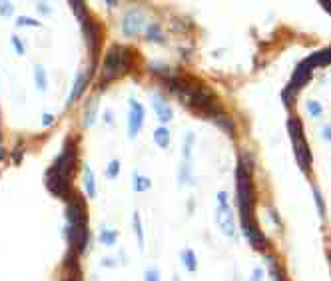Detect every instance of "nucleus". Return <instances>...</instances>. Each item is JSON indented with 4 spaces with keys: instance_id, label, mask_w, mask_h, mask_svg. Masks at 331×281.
<instances>
[{
    "instance_id": "nucleus-1",
    "label": "nucleus",
    "mask_w": 331,
    "mask_h": 281,
    "mask_svg": "<svg viewBox=\"0 0 331 281\" xmlns=\"http://www.w3.org/2000/svg\"><path fill=\"white\" fill-rule=\"evenodd\" d=\"M252 160L250 155H239L235 179H237V205H239V217H242V228L244 231L257 226L254 217L255 207V192H254V181H252Z\"/></svg>"
},
{
    "instance_id": "nucleus-2",
    "label": "nucleus",
    "mask_w": 331,
    "mask_h": 281,
    "mask_svg": "<svg viewBox=\"0 0 331 281\" xmlns=\"http://www.w3.org/2000/svg\"><path fill=\"white\" fill-rule=\"evenodd\" d=\"M287 132H289V138L293 142V152H295V158L299 162V168H302L306 174H309L311 172V152H309V144L304 136L302 120L291 116L287 120Z\"/></svg>"
},
{
    "instance_id": "nucleus-3",
    "label": "nucleus",
    "mask_w": 331,
    "mask_h": 281,
    "mask_svg": "<svg viewBox=\"0 0 331 281\" xmlns=\"http://www.w3.org/2000/svg\"><path fill=\"white\" fill-rule=\"evenodd\" d=\"M76 168V140L74 138H68L64 142V148H62V153L58 155L52 164V170L56 174H60L62 178L70 179L72 178V172Z\"/></svg>"
},
{
    "instance_id": "nucleus-4",
    "label": "nucleus",
    "mask_w": 331,
    "mask_h": 281,
    "mask_svg": "<svg viewBox=\"0 0 331 281\" xmlns=\"http://www.w3.org/2000/svg\"><path fill=\"white\" fill-rule=\"evenodd\" d=\"M216 220L220 230L228 235V237H235V224H233V211L228 204V194L220 192L218 194V211H216Z\"/></svg>"
},
{
    "instance_id": "nucleus-5",
    "label": "nucleus",
    "mask_w": 331,
    "mask_h": 281,
    "mask_svg": "<svg viewBox=\"0 0 331 281\" xmlns=\"http://www.w3.org/2000/svg\"><path fill=\"white\" fill-rule=\"evenodd\" d=\"M126 48L122 46H112L108 52H106V58H104V78L106 80H112L114 76H118L120 72L124 70V64H126Z\"/></svg>"
},
{
    "instance_id": "nucleus-6",
    "label": "nucleus",
    "mask_w": 331,
    "mask_h": 281,
    "mask_svg": "<svg viewBox=\"0 0 331 281\" xmlns=\"http://www.w3.org/2000/svg\"><path fill=\"white\" fill-rule=\"evenodd\" d=\"M311 66L307 64V62L304 60L302 64H299L297 68H295V72H293V76H291V82H289V86L283 90V96H287L289 94V100H287V104H293L295 102V96H297V92L302 90L304 86H306V82L309 80V76H311Z\"/></svg>"
},
{
    "instance_id": "nucleus-7",
    "label": "nucleus",
    "mask_w": 331,
    "mask_h": 281,
    "mask_svg": "<svg viewBox=\"0 0 331 281\" xmlns=\"http://www.w3.org/2000/svg\"><path fill=\"white\" fill-rule=\"evenodd\" d=\"M144 118H146V110L144 106L138 102V100H130V114H128V136L134 140L142 128L144 124Z\"/></svg>"
},
{
    "instance_id": "nucleus-8",
    "label": "nucleus",
    "mask_w": 331,
    "mask_h": 281,
    "mask_svg": "<svg viewBox=\"0 0 331 281\" xmlns=\"http://www.w3.org/2000/svg\"><path fill=\"white\" fill-rule=\"evenodd\" d=\"M44 181H46V187L48 190L56 196V198H66V194H68V185H70V179H66V178H62L60 174H56L52 168L46 172V176H44Z\"/></svg>"
},
{
    "instance_id": "nucleus-9",
    "label": "nucleus",
    "mask_w": 331,
    "mask_h": 281,
    "mask_svg": "<svg viewBox=\"0 0 331 281\" xmlns=\"http://www.w3.org/2000/svg\"><path fill=\"white\" fill-rule=\"evenodd\" d=\"M64 215H66L68 226H82V224H86V205H84V202H80L76 198H70Z\"/></svg>"
},
{
    "instance_id": "nucleus-10",
    "label": "nucleus",
    "mask_w": 331,
    "mask_h": 281,
    "mask_svg": "<svg viewBox=\"0 0 331 281\" xmlns=\"http://www.w3.org/2000/svg\"><path fill=\"white\" fill-rule=\"evenodd\" d=\"M142 28H144V14L140 10H130L122 20V34L136 36Z\"/></svg>"
},
{
    "instance_id": "nucleus-11",
    "label": "nucleus",
    "mask_w": 331,
    "mask_h": 281,
    "mask_svg": "<svg viewBox=\"0 0 331 281\" xmlns=\"http://www.w3.org/2000/svg\"><path fill=\"white\" fill-rule=\"evenodd\" d=\"M152 106H154V110H156V116H158V120L162 122V124H168L172 118H174V110H172V106L160 96V94H154L152 96Z\"/></svg>"
},
{
    "instance_id": "nucleus-12",
    "label": "nucleus",
    "mask_w": 331,
    "mask_h": 281,
    "mask_svg": "<svg viewBox=\"0 0 331 281\" xmlns=\"http://www.w3.org/2000/svg\"><path fill=\"white\" fill-rule=\"evenodd\" d=\"M205 118H212V120L218 124V126H220L222 130H226L228 134H233V128H235V126H233V122H231V118H229V116H228V114H226L220 106H218V108H214L212 112H207V114H205Z\"/></svg>"
},
{
    "instance_id": "nucleus-13",
    "label": "nucleus",
    "mask_w": 331,
    "mask_h": 281,
    "mask_svg": "<svg viewBox=\"0 0 331 281\" xmlns=\"http://www.w3.org/2000/svg\"><path fill=\"white\" fill-rule=\"evenodd\" d=\"M92 68L90 70H84V72H80L78 76H76V82H74V90H72V94H70V100H68V104H74L80 96H82V92L86 90V84H88V80H90V76H92Z\"/></svg>"
},
{
    "instance_id": "nucleus-14",
    "label": "nucleus",
    "mask_w": 331,
    "mask_h": 281,
    "mask_svg": "<svg viewBox=\"0 0 331 281\" xmlns=\"http://www.w3.org/2000/svg\"><path fill=\"white\" fill-rule=\"evenodd\" d=\"M307 64L311 66V68H315V66H329L331 64V48H325V50H319V52H313L307 60Z\"/></svg>"
},
{
    "instance_id": "nucleus-15",
    "label": "nucleus",
    "mask_w": 331,
    "mask_h": 281,
    "mask_svg": "<svg viewBox=\"0 0 331 281\" xmlns=\"http://www.w3.org/2000/svg\"><path fill=\"white\" fill-rule=\"evenodd\" d=\"M84 187H86V194L88 198H96L98 190H96V179H94V174L88 166L84 168Z\"/></svg>"
},
{
    "instance_id": "nucleus-16",
    "label": "nucleus",
    "mask_w": 331,
    "mask_h": 281,
    "mask_svg": "<svg viewBox=\"0 0 331 281\" xmlns=\"http://www.w3.org/2000/svg\"><path fill=\"white\" fill-rule=\"evenodd\" d=\"M146 40L150 42H166V36L162 34V30L158 24H148L146 26Z\"/></svg>"
},
{
    "instance_id": "nucleus-17",
    "label": "nucleus",
    "mask_w": 331,
    "mask_h": 281,
    "mask_svg": "<svg viewBox=\"0 0 331 281\" xmlns=\"http://www.w3.org/2000/svg\"><path fill=\"white\" fill-rule=\"evenodd\" d=\"M267 263H269V279H272V281H285L283 269L280 267V263L276 261V257H267Z\"/></svg>"
},
{
    "instance_id": "nucleus-18",
    "label": "nucleus",
    "mask_w": 331,
    "mask_h": 281,
    "mask_svg": "<svg viewBox=\"0 0 331 281\" xmlns=\"http://www.w3.org/2000/svg\"><path fill=\"white\" fill-rule=\"evenodd\" d=\"M96 116H98V100H92L84 112V126H92Z\"/></svg>"
},
{
    "instance_id": "nucleus-19",
    "label": "nucleus",
    "mask_w": 331,
    "mask_h": 281,
    "mask_svg": "<svg viewBox=\"0 0 331 281\" xmlns=\"http://www.w3.org/2000/svg\"><path fill=\"white\" fill-rule=\"evenodd\" d=\"M182 261H184V265H186V269L190 273H194L198 269V257H196V254L192 252V249H184L182 252Z\"/></svg>"
},
{
    "instance_id": "nucleus-20",
    "label": "nucleus",
    "mask_w": 331,
    "mask_h": 281,
    "mask_svg": "<svg viewBox=\"0 0 331 281\" xmlns=\"http://www.w3.org/2000/svg\"><path fill=\"white\" fill-rule=\"evenodd\" d=\"M154 142H156L160 148H168V146H170V132H168V128H164V126L156 128V130H154Z\"/></svg>"
},
{
    "instance_id": "nucleus-21",
    "label": "nucleus",
    "mask_w": 331,
    "mask_h": 281,
    "mask_svg": "<svg viewBox=\"0 0 331 281\" xmlns=\"http://www.w3.org/2000/svg\"><path fill=\"white\" fill-rule=\"evenodd\" d=\"M132 224H134V231H136V237H138V247L144 249V231H142V220H140L138 211H134V215H132Z\"/></svg>"
},
{
    "instance_id": "nucleus-22",
    "label": "nucleus",
    "mask_w": 331,
    "mask_h": 281,
    "mask_svg": "<svg viewBox=\"0 0 331 281\" xmlns=\"http://www.w3.org/2000/svg\"><path fill=\"white\" fill-rule=\"evenodd\" d=\"M150 185H152L150 178H144L138 172L134 174V192H146V190H150Z\"/></svg>"
},
{
    "instance_id": "nucleus-23",
    "label": "nucleus",
    "mask_w": 331,
    "mask_h": 281,
    "mask_svg": "<svg viewBox=\"0 0 331 281\" xmlns=\"http://www.w3.org/2000/svg\"><path fill=\"white\" fill-rule=\"evenodd\" d=\"M34 80H36L38 90H46L48 78H46V70H44L42 66H34Z\"/></svg>"
},
{
    "instance_id": "nucleus-24",
    "label": "nucleus",
    "mask_w": 331,
    "mask_h": 281,
    "mask_svg": "<svg viewBox=\"0 0 331 281\" xmlns=\"http://www.w3.org/2000/svg\"><path fill=\"white\" fill-rule=\"evenodd\" d=\"M116 239H118V231H114V230H102L100 231V241L106 247H112L116 243Z\"/></svg>"
},
{
    "instance_id": "nucleus-25",
    "label": "nucleus",
    "mask_w": 331,
    "mask_h": 281,
    "mask_svg": "<svg viewBox=\"0 0 331 281\" xmlns=\"http://www.w3.org/2000/svg\"><path fill=\"white\" fill-rule=\"evenodd\" d=\"M178 179L182 185H188L192 183V174H190V162H184L182 168H179V174H178Z\"/></svg>"
},
{
    "instance_id": "nucleus-26",
    "label": "nucleus",
    "mask_w": 331,
    "mask_h": 281,
    "mask_svg": "<svg viewBox=\"0 0 331 281\" xmlns=\"http://www.w3.org/2000/svg\"><path fill=\"white\" fill-rule=\"evenodd\" d=\"M150 72L160 74V76H164V78L168 80V76H170V66L160 64V62H152V64H150Z\"/></svg>"
},
{
    "instance_id": "nucleus-27",
    "label": "nucleus",
    "mask_w": 331,
    "mask_h": 281,
    "mask_svg": "<svg viewBox=\"0 0 331 281\" xmlns=\"http://www.w3.org/2000/svg\"><path fill=\"white\" fill-rule=\"evenodd\" d=\"M194 140H196V138H194V134H186V138H184V162H190Z\"/></svg>"
},
{
    "instance_id": "nucleus-28",
    "label": "nucleus",
    "mask_w": 331,
    "mask_h": 281,
    "mask_svg": "<svg viewBox=\"0 0 331 281\" xmlns=\"http://www.w3.org/2000/svg\"><path fill=\"white\" fill-rule=\"evenodd\" d=\"M306 106H307V112H309V116H313V118H319V116L323 114V106H321L319 102H315V100H309Z\"/></svg>"
},
{
    "instance_id": "nucleus-29",
    "label": "nucleus",
    "mask_w": 331,
    "mask_h": 281,
    "mask_svg": "<svg viewBox=\"0 0 331 281\" xmlns=\"http://www.w3.org/2000/svg\"><path fill=\"white\" fill-rule=\"evenodd\" d=\"M118 174H120V162H118V160H112V162L108 164V168H106V178H108V179H116Z\"/></svg>"
},
{
    "instance_id": "nucleus-30",
    "label": "nucleus",
    "mask_w": 331,
    "mask_h": 281,
    "mask_svg": "<svg viewBox=\"0 0 331 281\" xmlns=\"http://www.w3.org/2000/svg\"><path fill=\"white\" fill-rule=\"evenodd\" d=\"M16 26H18V28H20V26H40V22L34 20V18H30V16H18V18H16Z\"/></svg>"
},
{
    "instance_id": "nucleus-31",
    "label": "nucleus",
    "mask_w": 331,
    "mask_h": 281,
    "mask_svg": "<svg viewBox=\"0 0 331 281\" xmlns=\"http://www.w3.org/2000/svg\"><path fill=\"white\" fill-rule=\"evenodd\" d=\"M144 281H160V273H158V269H156V267L146 269V273H144Z\"/></svg>"
},
{
    "instance_id": "nucleus-32",
    "label": "nucleus",
    "mask_w": 331,
    "mask_h": 281,
    "mask_svg": "<svg viewBox=\"0 0 331 281\" xmlns=\"http://www.w3.org/2000/svg\"><path fill=\"white\" fill-rule=\"evenodd\" d=\"M313 198H315V204H317L319 215L323 217V215H325V204H323V200H321V196H319V192H317V190H313Z\"/></svg>"
},
{
    "instance_id": "nucleus-33",
    "label": "nucleus",
    "mask_w": 331,
    "mask_h": 281,
    "mask_svg": "<svg viewBox=\"0 0 331 281\" xmlns=\"http://www.w3.org/2000/svg\"><path fill=\"white\" fill-rule=\"evenodd\" d=\"M12 2H8V0H4V2H0V14L2 16H10L12 14Z\"/></svg>"
},
{
    "instance_id": "nucleus-34",
    "label": "nucleus",
    "mask_w": 331,
    "mask_h": 281,
    "mask_svg": "<svg viewBox=\"0 0 331 281\" xmlns=\"http://www.w3.org/2000/svg\"><path fill=\"white\" fill-rule=\"evenodd\" d=\"M10 42H12L14 50H16L18 54H24V52H26V50H24V44H22V40H20L18 36H12V38H10Z\"/></svg>"
},
{
    "instance_id": "nucleus-35",
    "label": "nucleus",
    "mask_w": 331,
    "mask_h": 281,
    "mask_svg": "<svg viewBox=\"0 0 331 281\" xmlns=\"http://www.w3.org/2000/svg\"><path fill=\"white\" fill-rule=\"evenodd\" d=\"M54 114H42V126L44 128H48V126H52V124H54Z\"/></svg>"
},
{
    "instance_id": "nucleus-36",
    "label": "nucleus",
    "mask_w": 331,
    "mask_h": 281,
    "mask_svg": "<svg viewBox=\"0 0 331 281\" xmlns=\"http://www.w3.org/2000/svg\"><path fill=\"white\" fill-rule=\"evenodd\" d=\"M250 281H263V269L255 267V269H254V273H252V279H250Z\"/></svg>"
},
{
    "instance_id": "nucleus-37",
    "label": "nucleus",
    "mask_w": 331,
    "mask_h": 281,
    "mask_svg": "<svg viewBox=\"0 0 331 281\" xmlns=\"http://www.w3.org/2000/svg\"><path fill=\"white\" fill-rule=\"evenodd\" d=\"M321 138L327 140V142H331V128H329V126H325V128L321 130Z\"/></svg>"
},
{
    "instance_id": "nucleus-38",
    "label": "nucleus",
    "mask_w": 331,
    "mask_h": 281,
    "mask_svg": "<svg viewBox=\"0 0 331 281\" xmlns=\"http://www.w3.org/2000/svg\"><path fill=\"white\" fill-rule=\"evenodd\" d=\"M38 10H40V12H44V14H48V12H50V8L46 6V2H40V4H38Z\"/></svg>"
},
{
    "instance_id": "nucleus-39",
    "label": "nucleus",
    "mask_w": 331,
    "mask_h": 281,
    "mask_svg": "<svg viewBox=\"0 0 331 281\" xmlns=\"http://www.w3.org/2000/svg\"><path fill=\"white\" fill-rule=\"evenodd\" d=\"M321 6H323V8H325L329 14H331V2H329V0H323V2H321Z\"/></svg>"
},
{
    "instance_id": "nucleus-40",
    "label": "nucleus",
    "mask_w": 331,
    "mask_h": 281,
    "mask_svg": "<svg viewBox=\"0 0 331 281\" xmlns=\"http://www.w3.org/2000/svg\"><path fill=\"white\" fill-rule=\"evenodd\" d=\"M102 265L110 267V265H116V261H112V257H106V261H102Z\"/></svg>"
},
{
    "instance_id": "nucleus-41",
    "label": "nucleus",
    "mask_w": 331,
    "mask_h": 281,
    "mask_svg": "<svg viewBox=\"0 0 331 281\" xmlns=\"http://www.w3.org/2000/svg\"><path fill=\"white\" fill-rule=\"evenodd\" d=\"M4 160V148H2V138H0V162Z\"/></svg>"
}]
</instances>
